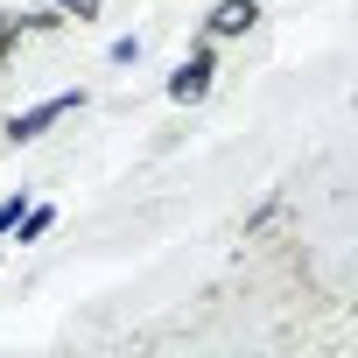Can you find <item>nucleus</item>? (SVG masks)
<instances>
[{
    "mask_svg": "<svg viewBox=\"0 0 358 358\" xmlns=\"http://www.w3.org/2000/svg\"><path fill=\"white\" fill-rule=\"evenodd\" d=\"M253 22H260L253 0H218V8H211V36H246Z\"/></svg>",
    "mask_w": 358,
    "mask_h": 358,
    "instance_id": "f03ea898",
    "label": "nucleus"
},
{
    "mask_svg": "<svg viewBox=\"0 0 358 358\" xmlns=\"http://www.w3.org/2000/svg\"><path fill=\"white\" fill-rule=\"evenodd\" d=\"M204 85H211V57H190L183 71H176V85H169V99H204Z\"/></svg>",
    "mask_w": 358,
    "mask_h": 358,
    "instance_id": "7ed1b4c3",
    "label": "nucleus"
},
{
    "mask_svg": "<svg viewBox=\"0 0 358 358\" xmlns=\"http://www.w3.org/2000/svg\"><path fill=\"white\" fill-rule=\"evenodd\" d=\"M71 106H78V92H64V99H43V106H36V113H22V120H15V127H8V141H36V134H43V127H50V120H64V113H71Z\"/></svg>",
    "mask_w": 358,
    "mask_h": 358,
    "instance_id": "f257e3e1",
    "label": "nucleus"
},
{
    "mask_svg": "<svg viewBox=\"0 0 358 358\" xmlns=\"http://www.w3.org/2000/svg\"><path fill=\"white\" fill-rule=\"evenodd\" d=\"M57 8H64V15H78V22H92V15H99V0H57Z\"/></svg>",
    "mask_w": 358,
    "mask_h": 358,
    "instance_id": "20e7f679",
    "label": "nucleus"
}]
</instances>
